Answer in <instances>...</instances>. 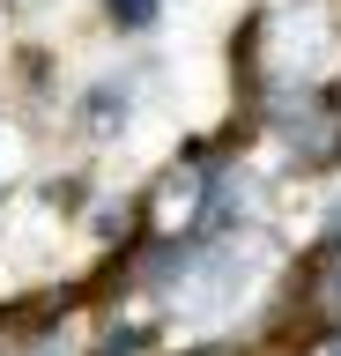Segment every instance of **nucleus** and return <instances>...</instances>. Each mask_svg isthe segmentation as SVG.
Masks as SVG:
<instances>
[{"instance_id":"obj_1","label":"nucleus","mask_w":341,"mask_h":356,"mask_svg":"<svg viewBox=\"0 0 341 356\" xmlns=\"http://www.w3.org/2000/svg\"><path fill=\"white\" fill-rule=\"evenodd\" d=\"M156 0H104V22H112V30H126V38H141V30H156Z\"/></svg>"},{"instance_id":"obj_2","label":"nucleus","mask_w":341,"mask_h":356,"mask_svg":"<svg viewBox=\"0 0 341 356\" xmlns=\"http://www.w3.org/2000/svg\"><path fill=\"white\" fill-rule=\"evenodd\" d=\"M90 119H97V134H112V119H126V82H97Z\"/></svg>"},{"instance_id":"obj_3","label":"nucleus","mask_w":341,"mask_h":356,"mask_svg":"<svg viewBox=\"0 0 341 356\" xmlns=\"http://www.w3.org/2000/svg\"><path fill=\"white\" fill-rule=\"evenodd\" d=\"M334 356H341V349H334Z\"/></svg>"}]
</instances>
